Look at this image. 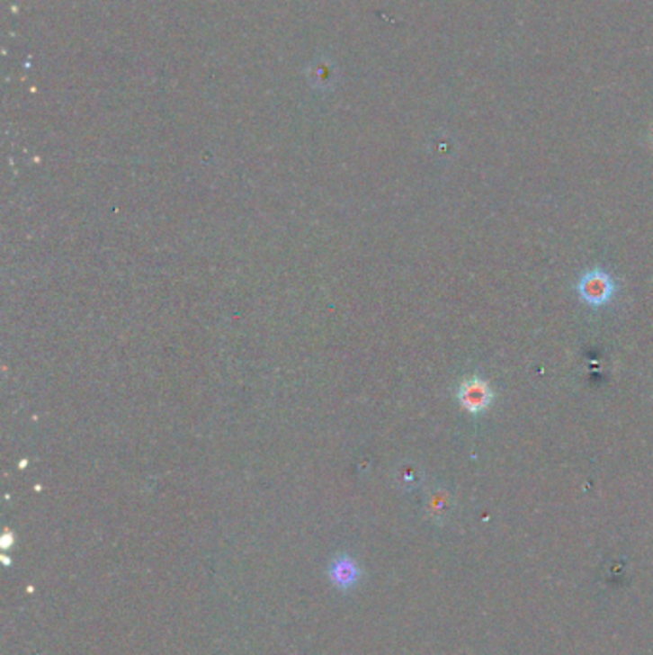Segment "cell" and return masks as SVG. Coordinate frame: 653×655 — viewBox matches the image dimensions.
<instances>
[{"label": "cell", "instance_id": "1", "mask_svg": "<svg viewBox=\"0 0 653 655\" xmlns=\"http://www.w3.org/2000/svg\"><path fill=\"white\" fill-rule=\"evenodd\" d=\"M577 292L592 307H602L612 300L615 293V282L602 269H592L578 280Z\"/></svg>", "mask_w": 653, "mask_h": 655}, {"label": "cell", "instance_id": "3", "mask_svg": "<svg viewBox=\"0 0 653 655\" xmlns=\"http://www.w3.org/2000/svg\"><path fill=\"white\" fill-rule=\"evenodd\" d=\"M330 573H332V580H334L335 587L351 588V587L356 585V580H359L361 571H359V568H356V563L351 558L341 556L332 563Z\"/></svg>", "mask_w": 653, "mask_h": 655}, {"label": "cell", "instance_id": "2", "mask_svg": "<svg viewBox=\"0 0 653 655\" xmlns=\"http://www.w3.org/2000/svg\"><path fill=\"white\" fill-rule=\"evenodd\" d=\"M495 391L485 380L471 376L458 387V403L470 414H481L493 405Z\"/></svg>", "mask_w": 653, "mask_h": 655}]
</instances>
